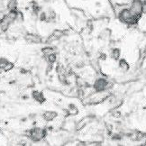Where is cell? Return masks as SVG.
I'll use <instances>...</instances> for the list:
<instances>
[{
    "label": "cell",
    "mask_w": 146,
    "mask_h": 146,
    "mask_svg": "<svg viewBox=\"0 0 146 146\" xmlns=\"http://www.w3.org/2000/svg\"><path fill=\"white\" fill-rule=\"evenodd\" d=\"M117 14H118V15H117L118 20L120 22H122V23L127 25H136L138 23L139 19H140V17H138V16H136V15H134L132 13V11L130 10V8H129V7L123 8Z\"/></svg>",
    "instance_id": "obj_1"
},
{
    "label": "cell",
    "mask_w": 146,
    "mask_h": 146,
    "mask_svg": "<svg viewBox=\"0 0 146 146\" xmlns=\"http://www.w3.org/2000/svg\"><path fill=\"white\" fill-rule=\"evenodd\" d=\"M46 136V129L42 127H35L31 129L30 139L33 142H41Z\"/></svg>",
    "instance_id": "obj_2"
},
{
    "label": "cell",
    "mask_w": 146,
    "mask_h": 146,
    "mask_svg": "<svg viewBox=\"0 0 146 146\" xmlns=\"http://www.w3.org/2000/svg\"><path fill=\"white\" fill-rule=\"evenodd\" d=\"M129 8L134 15L141 18L143 15V0H132Z\"/></svg>",
    "instance_id": "obj_3"
},
{
    "label": "cell",
    "mask_w": 146,
    "mask_h": 146,
    "mask_svg": "<svg viewBox=\"0 0 146 146\" xmlns=\"http://www.w3.org/2000/svg\"><path fill=\"white\" fill-rule=\"evenodd\" d=\"M93 88L96 92H104L109 88V82L106 78H100L96 80V81L94 82Z\"/></svg>",
    "instance_id": "obj_4"
},
{
    "label": "cell",
    "mask_w": 146,
    "mask_h": 146,
    "mask_svg": "<svg viewBox=\"0 0 146 146\" xmlns=\"http://www.w3.org/2000/svg\"><path fill=\"white\" fill-rule=\"evenodd\" d=\"M25 40L29 43H41L42 38L33 33H25Z\"/></svg>",
    "instance_id": "obj_5"
},
{
    "label": "cell",
    "mask_w": 146,
    "mask_h": 146,
    "mask_svg": "<svg viewBox=\"0 0 146 146\" xmlns=\"http://www.w3.org/2000/svg\"><path fill=\"white\" fill-rule=\"evenodd\" d=\"M42 117H43L44 121L50 122V121H54L56 118H57L58 114L56 113V112H54V111H46V112H44V113H43Z\"/></svg>",
    "instance_id": "obj_6"
},
{
    "label": "cell",
    "mask_w": 146,
    "mask_h": 146,
    "mask_svg": "<svg viewBox=\"0 0 146 146\" xmlns=\"http://www.w3.org/2000/svg\"><path fill=\"white\" fill-rule=\"evenodd\" d=\"M32 96L33 98V99L38 101L39 103H43L44 101H45V98H44V96L42 95V92H39V91H33Z\"/></svg>",
    "instance_id": "obj_7"
},
{
    "label": "cell",
    "mask_w": 146,
    "mask_h": 146,
    "mask_svg": "<svg viewBox=\"0 0 146 146\" xmlns=\"http://www.w3.org/2000/svg\"><path fill=\"white\" fill-rule=\"evenodd\" d=\"M67 114L70 115H77L78 114V109L74 104H70L67 108Z\"/></svg>",
    "instance_id": "obj_8"
},
{
    "label": "cell",
    "mask_w": 146,
    "mask_h": 146,
    "mask_svg": "<svg viewBox=\"0 0 146 146\" xmlns=\"http://www.w3.org/2000/svg\"><path fill=\"white\" fill-rule=\"evenodd\" d=\"M110 56L111 58L115 60H118L120 59V56H121V50L120 49H117V48H115L111 50V53H110Z\"/></svg>",
    "instance_id": "obj_9"
},
{
    "label": "cell",
    "mask_w": 146,
    "mask_h": 146,
    "mask_svg": "<svg viewBox=\"0 0 146 146\" xmlns=\"http://www.w3.org/2000/svg\"><path fill=\"white\" fill-rule=\"evenodd\" d=\"M100 37L103 39V40H108L111 37V30L108 29V28H105L100 33Z\"/></svg>",
    "instance_id": "obj_10"
},
{
    "label": "cell",
    "mask_w": 146,
    "mask_h": 146,
    "mask_svg": "<svg viewBox=\"0 0 146 146\" xmlns=\"http://www.w3.org/2000/svg\"><path fill=\"white\" fill-rule=\"evenodd\" d=\"M119 68L123 71H127V70H129V69H130V65L128 64V62L125 59H122L119 60Z\"/></svg>",
    "instance_id": "obj_11"
},
{
    "label": "cell",
    "mask_w": 146,
    "mask_h": 146,
    "mask_svg": "<svg viewBox=\"0 0 146 146\" xmlns=\"http://www.w3.org/2000/svg\"><path fill=\"white\" fill-rule=\"evenodd\" d=\"M7 8L9 11L17 10V0H8Z\"/></svg>",
    "instance_id": "obj_12"
},
{
    "label": "cell",
    "mask_w": 146,
    "mask_h": 146,
    "mask_svg": "<svg viewBox=\"0 0 146 146\" xmlns=\"http://www.w3.org/2000/svg\"><path fill=\"white\" fill-rule=\"evenodd\" d=\"M42 54H43L44 57H46V58L49 57V56H50V54L55 53L54 49L52 48V47H45V48H43V49L42 50Z\"/></svg>",
    "instance_id": "obj_13"
},
{
    "label": "cell",
    "mask_w": 146,
    "mask_h": 146,
    "mask_svg": "<svg viewBox=\"0 0 146 146\" xmlns=\"http://www.w3.org/2000/svg\"><path fill=\"white\" fill-rule=\"evenodd\" d=\"M24 21V15L22 14L19 11H17V14H16V17H15V23L16 24H21L23 23Z\"/></svg>",
    "instance_id": "obj_14"
},
{
    "label": "cell",
    "mask_w": 146,
    "mask_h": 146,
    "mask_svg": "<svg viewBox=\"0 0 146 146\" xmlns=\"http://www.w3.org/2000/svg\"><path fill=\"white\" fill-rule=\"evenodd\" d=\"M13 69H14V64L12 62H9V61L3 67V70H4L5 72H9V71L12 70Z\"/></svg>",
    "instance_id": "obj_15"
},
{
    "label": "cell",
    "mask_w": 146,
    "mask_h": 146,
    "mask_svg": "<svg viewBox=\"0 0 146 146\" xmlns=\"http://www.w3.org/2000/svg\"><path fill=\"white\" fill-rule=\"evenodd\" d=\"M46 59H47V61H48L50 64H53L55 61L57 60V57H56V54L55 53L50 54L49 57H47Z\"/></svg>",
    "instance_id": "obj_16"
},
{
    "label": "cell",
    "mask_w": 146,
    "mask_h": 146,
    "mask_svg": "<svg viewBox=\"0 0 146 146\" xmlns=\"http://www.w3.org/2000/svg\"><path fill=\"white\" fill-rule=\"evenodd\" d=\"M8 62V60H7L5 58H0V68L3 69V67Z\"/></svg>",
    "instance_id": "obj_17"
},
{
    "label": "cell",
    "mask_w": 146,
    "mask_h": 146,
    "mask_svg": "<svg viewBox=\"0 0 146 146\" xmlns=\"http://www.w3.org/2000/svg\"><path fill=\"white\" fill-rule=\"evenodd\" d=\"M143 15H146V0H143Z\"/></svg>",
    "instance_id": "obj_18"
},
{
    "label": "cell",
    "mask_w": 146,
    "mask_h": 146,
    "mask_svg": "<svg viewBox=\"0 0 146 146\" xmlns=\"http://www.w3.org/2000/svg\"><path fill=\"white\" fill-rule=\"evenodd\" d=\"M100 59H101V60H105L106 59V55L105 53H102V54L100 55Z\"/></svg>",
    "instance_id": "obj_19"
},
{
    "label": "cell",
    "mask_w": 146,
    "mask_h": 146,
    "mask_svg": "<svg viewBox=\"0 0 146 146\" xmlns=\"http://www.w3.org/2000/svg\"><path fill=\"white\" fill-rule=\"evenodd\" d=\"M2 33H4V32H3L2 28H1V25H0V35H2Z\"/></svg>",
    "instance_id": "obj_20"
},
{
    "label": "cell",
    "mask_w": 146,
    "mask_h": 146,
    "mask_svg": "<svg viewBox=\"0 0 146 146\" xmlns=\"http://www.w3.org/2000/svg\"><path fill=\"white\" fill-rule=\"evenodd\" d=\"M0 133H1V128H0Z\"/></svg>",
    "instance_id": "obj_21"
},
{
    "label": "cell",
    "mask_w": 146,
    "mask_h": 146,
    "mask_svg": "<svg viewBox=\"0 0 146 146\" xmlns=\"http://www.w3.org/2000/svg\"><path fill=\"white\" fill-rule=\"evenodd\" d=\"M145 143V144H144V145H146V141H145V143Z\"/></svg>",
    "instance_id": "obj_22"
}]
</instances>
